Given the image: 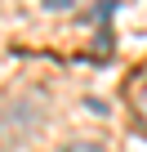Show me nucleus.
Masks as SVG:
<instances>
[{
    "label": "nucleus",
    "mask_w": 147,
    "mask_h": 152,
    "mask_svg": "<svg viewBox=\"0 0 147 152\" xmlns=\"http://www.w3.org/2000/svg\"><path fill=\"white\" fill-rule=\"evenodd\" d=\"M129 103H134V116L147 125V72L134 76V85H129Z\"/></svg>",
    "instance_id": "nucleus-1"
},
{
    "label": "nucleus",
    "mask_w": 147,
    "mask_h": 152,
    "mask_svg": "<svg viewBox=\"0 0 147 152\" xmlns=\"http://www.w3.org/2000/svg\"><path fill=\"white\" fill-rule=\"evenodd\" d=\"M58 152H107L98 139H71V143H62Z\"/></svg>",
    "instance_id": "nucleus-2"
},
{
    "label": "nucleus",
    "mask_w": 147,
    "mask_h": 152,
    "mask_svg": "<svg viewBox=\"0 0 147 152\" xmlns=\"http://www.w3.org/2000/svg\"><path fill=\"white\" fill-rule=\"evenodd\" d=\"M45 9H71V0H45Z\"/></svg>",
    "instance_id": "nucleus-3"
}]
</instances>
